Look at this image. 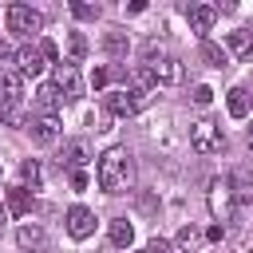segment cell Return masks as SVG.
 I'll list each match as a JSON object with an SVG mask.
<instances>
[{"instance_id": "obj_1", "label": "cell", "mask_w": 253, "mask_h": 253, "mask_svg": "<svg viewBox=\"0 0 253 253\" xmlns=\"http://www.w3.org/2000/svg\"><path fill=\"white\" fill-rule=\"evenodd\" d=\"M95 178H99V190H107V194H123L126 182H130V150H126V146H107V150L99 154V170H95Z\"/></svg>"}, {"instance_id": "obj_2", "label": "cell", "mask_w": 253, "mask_h": 253, "mask_svg": "<svg viewBox=\"0 0 253 253\" xmlns=\"http://www.w3.org/2000/svg\"><path fill=\"white\" fill-rule=\"evenodd\" d=\"M4 24L16 36H36V32H43V12H36L32 4H8L4 8Z\"/></svg>"}, {"instance_id": "obj_3", "label": "cell", "mask_w": 253, "mask_h": 253, "mask_svg": "<svg viewBox=\"0 0 253 253\" xmlns=\"http://www.w3.org/2000/svg\"><path fill=\"white\" fill-rule=\"evenodd\" d=\"M146 91H134V87H126V91H107L103 95V107H107V115H115V119H130V115H138L142 107H146Z\"/></svg>"}, {"instance_id": "obj_4", "label": "cell", "mask_w": 253, "mask_h": 253, "mask_svg": "<svg viewBox=\"0 0 253 253\" xmlns=\"http://www.w3.org/2000/svg\"><path fill=\"white\" fill-rule=\"evenodd\" d=\"M190 146L198 154H217V150H225V134L213 119H198V123H190Z\"/></svg>"}, {"instance_id": "obj_5", "label": "cell", "mask_w": 253, "mask_h": 253, "mask_svg": "<svg viewBox=\"0 0 253 253\" xmlns=\"http://www.w3.org/2000/svg\"><path fill=\"white\" fill-rule=\"evenodd\" d=\"M210 213H213L217 225L233 221V213H237V198H233L229 178H213V182H210Z\"/></svg>"}, {"instance_id": "obj_6", "label": "cell", "mask_w": 253, "mask_h": 253, "mask_svg": "<svg viewBox=\"0 0 253 253\" xmlns=\"http://www.w3.org/2000/svg\"><path fill=\"white\" fill-rule=\"evenodd\" d=\"M51 87L59 91V99L75 103V99L83 95V83H79V67H75V63H55V71H51Z\"/></svg>"}, {"instance_id": "obj_7", "label": "cell", "mask_w": 253, "mask_h": 253, "mask_svg": "<svg viewBox=\"0 0 253 253\" xmlns=\"http://www.w3.org/2000/svg\"><path fill=\"white\" fill-rule=\"evenodd\" d=\"M12 63H16V71H20L24 79H36V75H43V71H47V59H43L40 43H24V47L12 55Z\"/></svg>"}, {"instance_id": "obj_8", "label": "cell", "mask_w": 253, "mask_h": 253, "mask_svg": "<svg viewBox=\"0 0 253 253\" xmlns=\"http://www.w3.org/2000/svg\"><path fill=\"white\" fill-rule=\"evenodd\" d=\"M146 67H150V75H154V83H166V87H174V83H182V63L174 59V55H150L146 59Z\"/></svg>"}, {"instance_id": "obj_9", "label": "cell", "mask_w": 253, "mask_h": 253, "mask_svg": "<svg viewBox=\"0 0 253 253\" xmlns=\"http://www.w3.org/2000/svg\"><path fill=\"white\" fill-rule=\"evenodd\" d=\"M63 221H67V233H71L75 241H87V237L95 233V213H91L87 206H71Z\"/></svg>"}, {"instance_id": "obj_10", "label": "cell", "mask_w": 253, "mask_h": 253, "mask_svg": "<svg viewBox=\"0 0 253 253\" xmlns=\"http://www.w3.org/2000/svg\"><path fill=\"white\" fill-rule=\"evenodd\" d=\"M28 130H32V138H36L40 146H47V142H55V138H59V130H63V126H59V119H55V115H32V119H28Z\"/></svg>"}, {"instance_id": "obj_11", "label": "cell", "mask_w": 253, "mask_h": 253, "mask_svg": "<svg viewBox=\"0 0 253 253\" xmlns=\"http://www.w3.org/2000/svg\"><path fill=\"white\" fill-rule=\"evenodd\" d=\"M16 245H20L24 253H43V249H47V233H43V225L24 221V225L16 229Z\"/></svg>"}, {"instance_id": "obj_12", "label": "cell", "mask_w": 253, "mask_h": 253, "mask_svg": "<svg viewBox=\"0 0 253 253\" xmlns=\"http://www.w3.org/2000/svg\"><path fill=\"white\" fill-rule=\"evenodd\" d=\"M225 51H229L233 59L249 63V59H253V32H249V28H237V32H229V36H225Z\"/></svg>"}, {"instance_id": "obj_13", "label": "cell", "mask_w": 253, "mask_h": 253, "mask_svg": "<svg viewBox=\"0 0 253 253\" xmlns=\"http://www.w3.org/2000/svg\"><path fill=\"white\" fill-rule=\"evenodd\" d=\"M186 20H190V32L206 36V32L213 28V20H217V8H213V4H190V8H186Z\"/></svg>"}, {"instance_id": "obj_14", "label": "cell", "mask_w": 253, "mask_h": 253, "mask_svg": "<svg viewBox=\"0 0 253 253\" xmlns=\"http://www.w3.org/2000/svg\"><path fill=\"white\" fill-rule=\"evenodd\" d=\"M87 158H91V146H87L83 138H75V142H67V146H63L59 166H67V170L75 174V170H83V162H87Z\"/></svg>"}, {"instance_id": "obj_15", "label": "cell", "mask_w": 253, "mask_h": 253, "mask_svg": "<svg viewBox=\"0 0 253 253\" xmlns=\"http://www.w3.org/2000/svg\"><path fill=\"white\" fill-rule=\"evenodd\" d=\"M4 210H8L12 217H24V213L32 210V194H28L24 186H12V190L4 194Z\"/></svg>"}, {"instance_id": "obj_16", "label": "cell", "mask_w": 253, "mask_h": 253, "mask_svg": "<svg viewBox=\"0 0 253 253\" xmlns=\"http://www.w3.org/2000/svg\"><path fill=\"white\" fill-rule=\"evenodd\" d=\"M111 245H115V249H130V245H134V225H130L126 217H115V221H111Z\"/></svg>"}, {"instance_id": "obj_17", "label": "cell", "mask_w": 253, "mask_h": 253, "mask_svg": "<svg viewBox=\"0 0 253 253\" xmlns=\"http://www.w3.org/2000/svg\"><path fill=\"white\" fill-rule=\"evenodd\" d=\"M59 103H63V99H59V91H55L51 83H43V87L36 91V111H40V115H55Z\"/></svg>"}, {"instance_id": "obj_18", "label": "cell", "mask_w": 253, "mask_h": 253, "mask_svg": "<svg viewBox=\"0 0 253 253\" xmlns=\"http://www.w3.org/2000/svg\"><path fill=\"white\" fill-rule=\"evenodd\" d=\"M225 111H229L233 119H245V115H249V91H245V87H229V95H225Z\"/></svg>"}, {"instance_id": "obj_19", "label": "cell", "mask_w": 253, "mask_h": 253, "mask_svg": "<svg viewBox=\"0 0 253 253\" xmlns=\"http://www.w3.org/2000/svg\"><path fill=\"white\" fill-rule=\"evenodd\" d=\"M0 91H4L0 99H24V75H20L16 67L4 71V75H0Z\"/></svg>"}, {"instance_id": "obj_20", "label": "cell", "mask_w": 253, "mask_h": 253, "mask_svg": "<svg viewBox=\"0 0 253 253\" xmlns=\"http://www.w3.org/2000/svg\"><path fill=\"white\" fill-rule=\"evenodd\" d=\"M202 59H206L210 67H217V71H221V67H229V51H225V47H217V43H210V40H202Z\"/></svg>"}, {"instance_id": "obj_21", "label": "cell", "mask_w": 253, "mask_h": 253, "mask_svg": "<svg viewBox=\"0 0 253 253\" xmlns=\"http://www.w3.org/2000/svg\"><path fill=\"white\" fill-rule=\"evenodd\" d=\"M40 178H43V174H40V162H36V158H24V162H20V182H24V190H28V186L40 190Z\"/></svg>"}, {"instance_id": "obj_22", "label": "cell", "mask_w": 253, "mask_h": 253, "mask_svg": "<svg viewBox=\"0 0 253 253\" xmlns=\"http://www.w3.org/2000/svg\"><path fill=\"white\" fill-rule=\"evenodd\" d=\"M103 47H107V55H126L130 40H126V32H107L103 36Z\"/></svg>"}, {"instance_id": "obj_23", "label": "cell", "mask_w": 253, "mask_h": 253, "mask_svg": "<svg viewBox=\"0 0 253 253\" xmlns=\"http://www.w3.org/2000/svg\"><path fill=\"white\" fill-rule=\"evenodd\" d=\"M87 47H91V43H87V36H83V32H71V36H67V51H71V59H83V55H87Z\"/></svg>"}, {"instance_id": "obj_24", "label": "cell", "mask_w": 253, "mask_h": 253, "mask_svg": "<svg viewBox=\"0 0 253 253\" xmlns=\"http://www.w3.org/2000/svg\"><path fill=\"white\" fill-rule=\"evenodd\" d=\"M71 16H75V20H99V4H83V0H71Z\"/></svg>"}, {"instance_id": "obj_25", "label": "cell", "mask_w": 253, "mask_h": 253, "mask_svg": "<svg viewBox=\"0 0 253 253\" xmlns=\"http://www.w3.org/2000/svg\"><path fill=\"white\" fill-rule=\"evenodd\" d=\"M198 241H202V233H198L194 225H182V229H178V249H194Z\"/></svg>"}, {"instance_id": "obj_26", "label": "cell", "mask_w": 253, "mask_h": 253, "mask_svg": "<svg viewBox=\"0 0 253 253\" xmlns=\"http://www.w3.org/2000/svg\"><path fill=\"white\" fill-rule=\"evenodd\" d=\"M190 99H194V103H198V107H210V103H213V87H206V83H198V87H194V95H190Z\"/></svg>"}, {"instance_id": "obj_27", "label": "cell", "mask_w": 253, "mask_h": 253, "mask_svg": "<svg viewBox=\"0 0 253 253\" xmlns=\"http://www.w3.org/2000/svg\"><path fill=\"white\" fill-rule=\"evenodd\" d=\"M107 83H111V71H107V67H95V71H91V87H95V91H107Z\"/></svg>"}, {"instance_id": "obj_28", "label": "cell", "mask_w": 253, "mask_h": 253, "mask_svg": "<svg viewBox=\"0 0 253 253\" xmlns=\"http://www.w3.org/2000/svg\"><path fill=\"white\" fill-rule=\"evenodd\" d=\"M138 253H174V249H170V241H166V237H154V241H146Z\"/></svg>"}, {"instance_id": "obj_29", "label": "cell", "mask_w": 253, "mask_h": 253, "mask_svg": "<svg viewBox=\"0 0 253 253\" xmlns=\"http://www.w3.org/2000/svg\"><path fill=\"white\" fill-rule=\"evenodd\" d=\"M40 51H43L47 63H55V43H51V40H40Z\"/></svg>"}, {"instance_id": "obj_30", "label": "cell", "mask_w": 253, "mask_h": 253, "mask_svg": "<svg viewBox=\"0 0 253 253\" xmlns=\"http://www.w3.org/2000/svg\"><path fill=\"white\" fill-rule=\"evenodd\" d=\"M71 186H75V190H87V174L75 170V174H71Z\"/></svg>"}, {"instance_id": "obj_31", "label": "cell", "mask_w": 253, "mask_h": 253, "mask_svg": "<svg viewBox=\"0 0 253 253\" xmlns=\"http://www.w3.org/2000/svg\"><path fill=\"white\" fill-rule=\"evenodd\" d=\"M221 233H225V225H210L206 229V241H221Z\"/></svg>"}, {"instance_id": "obj_32", "label": "cell", "mask_w": 253, "mask_h": 253, "mask_svg": "<svg viewBox=\"0 0 253 253\" xmlns=\"http://www.w3.org/2000/svg\"><path fill=\"white\" fill-rule=\"evenodd\" d=\"M138 12H146V4H142V0H134V4H126V16H138Z\"/></svg>"}, {"instance_id": "obj_33", "label": "cell", "mask_w": 253, "mask_h": 253, "mask_svg": "<svg viewBox=\"0 0 253 253\" xmlns=\"http://www.w3.org/2000/svg\"><path fill=\"white\" fill-rule=\"evenodd\" d=\"M12 55H16V51H12V47H8V43H4V40H0V63H8V59H12Z\"/></svg>"}, {"instance_id": "obj_34", "label": "cell", "mask_w": 253, "mask_h": 253, "mask_svg": "<svg viewBox=\"0 0 253 253\" xmlns=\"http://www.w3.org/2000/svg\"><path fill=\"white\" fill-rule=\"evenodd\" d=\"M4 217H8V210H4V202H0V225H4Z\"/></svg>"}, {"instance_id": "obj_35", "label": "cell", "mask_w": 253, "mask_h": 253, "mask_svg": "<svg viewBox=\"0 0 253 253\" xmlns=\"http://www.w3.org/2000/svg\"><path fill=\"white\" fill-rule=\"evenodd\" d=\"M245 138H249V150H253V126H249V134H245Z\"/></svg>"}]
</instances>
